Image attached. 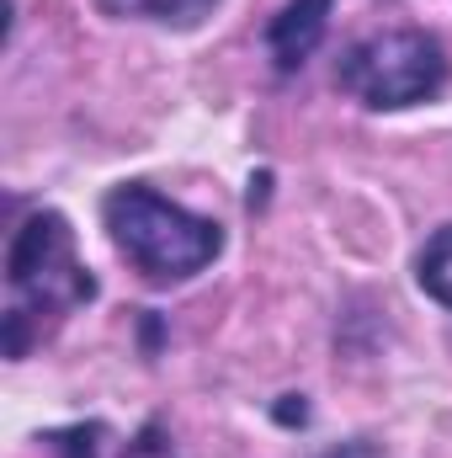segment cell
<instances>
[{"label": "cell", "mask_w": 452, "mask_h": 458, "mask_svg": "<svg viewBox=\"0 0 452 458\" xmlns=\"http://www.w3.org/2000/svg\"><path fill=\"white\" fill-rule=\"evenodd\" d=\"M415 277H421V288H426L437 304H448L452 310V225L437 229V234L421 245V256H415Z\"/></svg>", "instance_id": "cell-5"}, {"label": "cell", "mask_w": 452, "mask_h": 458, "mask_svg": "<svg viewBox=\"0 0 452 458\" xmlns=\"http://www.w3.org/2000/svg\"><path fill=\"white\" fill-rule=\"evenodd\" d=\"M325 458H372L367 448H346V454H325Z\"/></svg>", "instance_id": "cell-9"}, {"label": "cell", "mask_w": 452, "mask_h": 458, "mask_svg": "<svg viewBox=\"0 0 452 458\" xmlns=\"http://www.w3.org/2000/svg\"><path fill=\"white\" fill-rule=\"evenodd\" d=\"M331 5H336V0H288V5L272 16L266 48H272V59H277V70H298V64L320 48V38H325V27H331Z\"/></svg>", "instance_id": "cell-4"}, {"label": "cell", "mask_w": 452, "mask_h": 458, "mask_svg": "<svg viewBox=\"0 0 452 458\" xmlns=\"http://www.w3.org/2000/svg\"><path fill=\"white\" fill-rule=\"evenodd\" d=\"M448 86V54L431 32L399 27V32H372L346 48L340 59V91H351L372 113H399L415 102H431Z\"/></svg>", "instance_id": "cell-3"}, {"label": "cell", "mask_w": 452, "mask_h": 458, "mask_svg": "<svg viewBox=\"0 0 452 458\" xmlns=\"http://www.w3.org/2000/svg\"><path fill=\"white\" fill-rule=\"evenodd\" d=\"M117 16H144V21H176V27H192L203 21L219 0H102Z\"/></svg>", "instance_id": "cell-6"}, {"label": "cell", "mask_w": 452, "mask_h": 458, "mask_svg": "<svg viewBox=\"0 0 452 458\" xmlns=\"http://www.w3.org/2000/svg\"><path fill=\"white\" fill-rule=\"evenodd\" d=\"M5 283L16 288V310L5 315V352L21 357L27 352V320L32 315H64L86 299H96V283L91 272L80 267L75 256V229L64 214L43 208L32 214L27 225L11 234V250H5Z\"/></svg>", "instance_id": "cell-2"}, {"label": "cell", "mask_w": 452, "mask_h": 458, "mask_svg": "<svg viewBox=\"0 0 452 458\" xmlns=\"http://www.w3.org/2000/svg\"><path fill=\"white\" fill-rule=\"evenodd\" d=\"M96 437H102V427H70V432H48V443H54V454H59V458H96Z\"/></svg>", "instance_id": "cell-7"}, {"label": "cell", "mask_w": 452, "mask_h": 458, "mask_svg": "<svg viewBox=\"0 0 452 458\" xmlns=\"http://www.w3.org/2000/svg\"><path fill=\"white\" fill-rule=\"evenodd\" d=\"M102 219H107L113 245L149 283H181L224 250V234H219L213 219H197L181 203H171V198H160L155 187H138V182L107 192Z\"/></svg>", "instance_id": "cell-1"}, {"label": "cell", "mask_w": 452, "mask_h": 458, "mask_svg": "<svg viewBox=\"0 0 452 458\" xmlns=\"http://www.w3.org/2000/svg\"><path fill=\"white\" fill-rule=\"evenodd\" d=\"M122 458H176V454H171V443H165V427H160V421H149V427L128 443V454H122Z\"/></svg>", "instance_id": "cell-8"}]
</instances>
